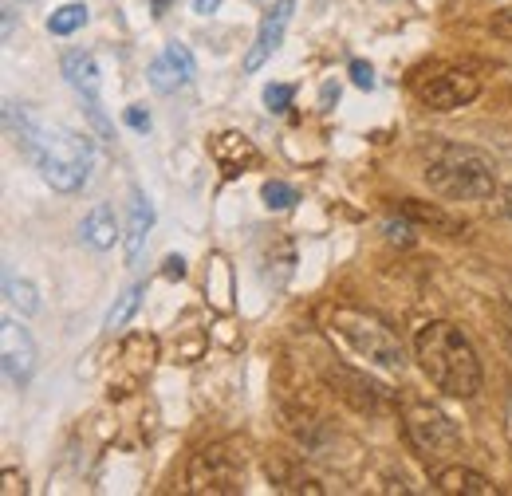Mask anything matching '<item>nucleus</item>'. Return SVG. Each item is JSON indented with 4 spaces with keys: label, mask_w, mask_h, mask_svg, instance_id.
<instances>
[{
    "label": "nucleus",
    "mask_w": 512,
    "mask_h": 496,
    "mask_svg": "<svg viewBox=\"0 0 512 496\" xmlns=\"http://www.w3.org/2000/svg\"><path fill=\"white\" fill-rule=\"evenodd\" d=\"M190 8L197 16H209V12H217L221 8V0H190Z\"/></svg>",
    "instance_id": "c756f323"
},
{
    "label": "nucleus",
    "mask_w": 512,
    "mask_h": 496,
    "mask_svg": "<svg viewBox=\"0 0 512 496\" xmlns=\"http://www.w3.org/2000/svg\"><path fill=\"white\" fill-rule=\"evenodd\" d=\"M150 229H154V205L142 189H130V221H127V264H138L146 241H150Z\"/></svg>",
    "instance_id": "9b49d317"
},
{
    "label": "nucleus",
    "mask_w": 512,
    "mask_h": 496,
    "mask_svg": "<svg viewBox=\"0 0 512 496\" xmlns=\"http://www.w3.org/2000/svg\"><path fill=\"white\" fill-rule=\"evenodd\" d=\"M87 24V8L83 4H64V8H56L52 16H48V32L52 36H71L75 28H83Z\"/></svg>",
    "instance_id": "a211bd4d"
},
{
    "label": "nucleus",
    "mask_w": 512,
    "mask_h": 496,
    "mask_svg": "<svg viewBox=\"0 0 512 496\" xmlns=\"http://www.w3.org/2000/svg\"><path fill=\"white\" fill-rule=\"evenodd\" d=\"M4 126L12 142L24 150V158L40 170V178L60 193H75L91 178V150L83 138H75L64 126L40 119L36 111L20 103H4Z\"/></svg>",
    "instance_id": "f257e3e1"
},
{
    "label": "nucleus",
    "mask_w": 512,
    "mask_h": 496,
    "mask_svg": "<svg viewBox=\"0 0 512 496\" xmlns=\"http://www.w3.org/2000/svg\"><path fill=\"white\" fill-rule=\"evenodd\" d=\"M4 300H8L12 308L20 311V315H32V311H40L36 284H28V280H16V276H4Z\"/></svg>",
    "instance_id": "f3484780"
},
{
    "label": "nucleus",
    "mask_w": 512,
    "mask_h": 496,
    "mask_svg": "<svg viewBox=\"0 0 512 496\" xmlns=\"http://www.w3.org/2000/svg\"><path fill=\"white\" fill-rule=\"evenodd\" d=\"M142 292H146L142 284H130L127 292L119 296V304H115V308H111V315H107V327H111V331L127 327L130 315H134V311H138V304H142Z\"/></svg>",
    "instance_id": "412c9836"
},
{
    "label": "nucleus",
    "mask_w": 512,
    "mask_h": 496,
    "mask_svg": "<svg viewBox=\"0 0 512 496\" xmlns=\"http://www.w3.org/2000/svg\"><path fill=\"white\" fill-rule=\"evenodd\" d=\"M12 493H24V481L16 485V473H12V469H4V496H12Z\"/></svg>",
    "instance_id": "7c9ffc66"
},
{
    "label": "nucleus",
    "mask_w": 512,
    "mask_h": 496,
    "mask_svg": "<svg viewBox=\"0 0 512 496\" xmlns=\"http://www.w3.org/2000/svg\"><path fill=\"white\" fill-rule=\"evenodd\" d=\"M0 367H4V378L16 390H24L36 374V343L12 315L0 319Z\"/></svg>",
    "instance_id": "0eeeda50"
},
{
    "label": "nucleus",
    "mask_w": 512,
    "mask_h": 496,
    "mask_svg": "<svg viewBox=\"0 0 512 496\" xmlns=\"http://www.w3.org/2000/svg\"><path fill=\"white\" fill-rule=\"evenodd\" d=\"M434 485L449 496H497V485L485 477V473H477V469H461V465H449V469H438L434 473Z\"/></svg>",
    "instance_id": "f8f14e48"
},
{
    "label": "nucleus",
    "mask_w": 512,
    "mask_h": 496,
    "mask_svg": "<svg viewBox=\"0 0 512 496\" xmlns=\"http://www.w3.org/2000/svg\"><path fill=\"white\" fill-rule=\"evenodd\" d=\"M127 126L130 130H142V134H146V130H150V115H146L142 107H127Z\"/></svg>",
    "instance_id": "cd10ccee"
},
{
    "label": "nucleus",
    "mask_w": 512,
    "mask_h": 496,
    "mask_svg": "<svg viewBox=\"0 0 512 496\" xmlns=\"http://www.w3.org/2000/svg\"><path fill=\"white\" fill-rule=\"evenodd\" d=\"M154 4H158V8H166V0H154Z\"/></svg>",
    "instance_id": "473e14b6"
},
{
    "label": "nucleus",
    "mask_w": 512,
    "mask_h": 496,
    "mask_svg": "<svg viewBox=\"0 0 512 496\" xmlns=\"http://www.w3.org/2000/svg\"><path fill=\"white\" fill-rule=\"evenodd\" d=\"M150 87L162 91V95H174L178 87H186V79H182V71H178L174 63L162 56V60L150 63Z\"/></svg>",
    "instance_id": "6ab92c4d"
},
{
    "label": "nucleus",
    "mask_w": 512,
    "mask_h": 496,
    "mask_svg": "<svg viewBox=\"0 0 512 496\" xmlns=\"http://www.w3.org/2000/svg\"><path fill=\"white\" fill-rule=\"evenodd\" d=\"M162 276H166V280H182V276H186V260H182V256H166Z\"/></svg>",
    "instance_id": "bb28decb"
},
{
    "label": "nucleus",
    "mask_w": 512,
    "mask_h": 496,
    "mask_svg": "<svg viewBox=\"0 0 512 496\" xmlns=\"http://www.w3.org/2000/svg\"><path fill=\"white\" fill-rule=\"evenodd\" d=\"M422 174L430 189H438L442 197H453V201H489L497 193L493 162L473 146L430 142L422 150Z\"/></svg>",
    "instance_id": "7ed1b4c3"
},
{
    "label": "nucleus",
    "mask_w": 512,
    "mask_h": 496,
    "mask_svg": "<svg viewBox=\"0 0 512 496\" xmlns=\"http://www.w3.org/2000/svg\"><path fill=\"white\" fill-rule=\"evenodd\" d=\"M414 359L422 374L449 398H473L485 382L481 374V359L473 351V343L453 327V323H426L414 339Z\"/></svg>",
    "instance_id": "f03ea898"
},
{
    "label": "nucleus",
    "mask_w": 512,
    "mask_h": 496,
    "mask_svg": "<svg viewBox=\"0 0 512 496\" xmlns=\"http://www.w3.org/2000/svg\"><path fill=\"white\" fill-rule=\"evenodd\" d=\"M327 378H331V382H347L351 390H339V394L351 398L359 410H383L386 406V390L379 382H367L363 374L347 371V367H335V371H327Z\"/></svg>",
    "instance_id": "2eb2a0df"
},
{
    "label": "nucleus",
    "mask_w": 512,
    "mask_h": 496,
    "mask_svg": "<svg viewBox=\"0 0 512 496\" xmlns=\"http://www.w3.org/2000/svg\"><path fill=\"white\" fill-rule=\"evenodd\" d=\"M327 331L339 335L359 359H367L371 367H383V371H402L406 367V355H402V339L386 327L379 315L363 308H331L327 315Z\"/></svg>",
    "instance_id": "20e7f679"
},
{
    "label": "nucleus",
    "mask_w": 512,
    "mask_h": 496,
    "mask_svg": "<svg viewBox=\"0 0 512 496\" xmlns=\"http://www.w3.org/2000/svg\"><path fill=\"white\" fill-rule=\"evenodd\" d=\"M264 473H268V481L280 489V493H323V485H316L308 473H300V465L296 461H288V457H268L264 461Z\"/></svg>",
    "instance_id": "4468645a"
},
{
    "label": "nucleus",
    "mask_w": 512,
    "mask_h": 496,
    "mask_svg": "<svg viewBox=\"0 0 512 496\" xmlns=\"http://www.w3.org/2000/svg\"><path fill=\"white\" fill-rule=\"evenodd\" d=\"M292 99H296V91H292L288 83H268V87H264V107H268L272 115H284V111L292 107Z\"/></svg>",
    "instance_id": "5701e85b"
},
{
    "label": "nucleus",
    "mask_w": 512,
    "mask_h": 496,
    "mask_svg": "<svg viewBox=\"0 0 512 496\" xmlns=\"http://www.w3.org/2000/svg\"><path fill=\"white\" fill-rule=\"evenodd\" d=\"M493 32H497V36H509L512 40V12H501V16L493 20Z\"/></svg>",
    "instance_id": "c85d7f7f"
},
{
    "label": "nucleus",
    "mask_w": 512,
    "mask_h": 496,
    "mask_svg": "<svg viewBox=\"0 0 512 496\" xmlns=\"http://www.w3.org/2000/svg\"><path fill=\"white\" fill-rule=\"evenodd\" d=\"M292 12H296V0H280V4H272V12H264L253 48L245 52V71H260L268 63V56L280 48V40H284V32L292 24Z\"/></svg>",
    "instance_id": "1a4fd4ad"
},
{
    "label": "nucleus",
    "mask_w": 512,
    "mask_h": 496,
    "mask_svg": "<svg viewBox=\"0 0 512 496\" xmlns=\"http://www.w3.org/2000/svg\"><path fill=\"white\" fill-rule=\"evenodd\" d=\"M186 485L197 496H233L245 485V453H233L229 441L197 449L186 473Z\"/></svg>",
    "instance_id": "39448f33"
},
{
    "label": "nucleus",
    "mask_w": 512,
    "mask_h": 496,
    "mask_svg": "<svg viewBox=\"0 0 512 496\" xmlns=\"http://www.w3.org/2000/svg\"><path fill=\"white\" fill-rule=\"evenodd\" d=\"M505 335H509V347H512V315L505 319Z\"/></svg>",
    "instance_id": "2f4dec72"
},
{
    "label": "nucleus",
    "mask_w": 512,
    "mask_h": 496,
    "mask_svg": "<svg viewBox=\"0 0 512 496\" xmlns=\"http://www.w3.org/2000/svg\"><path fill=\"white\" fill-rule=\"evenodd\" d=\"M166 60L182 71L186 83H193V56L186 52V44H170V48H166Z\"/></svg>",
    "instance_id": "b1692460"
},
{
    "label": "nucleus",
    "mask_w": 512,
    "mask_h": 496,
    "mask_svg": "<svg viewBox=\"0 0 512 496\" xmlns=\"http://www.w3.org/2000/svg\"><path fill=\"white\" fill-rule=\"evenodd\" d=\"M83 107H87V119H91V126L99 130V138H103V142H111V123H107V115H103L99 99H83Z\"/></svg>",
    "instance_id": "393cba45"
},
{
    "label": "nucleus",
    "mask_w": 512,
    "mask_h": 496,
    "mask_svg": "<svg viewBox=\"0 0 512 496\" xmlns=\"http://www.w3.org/2000/svg\"><path fill=\"white\" fill-rule=\"evenodd\" d=\"M260 197H264V205H268V209H276V213H284V209H292V205L300 201V197H296V189L288 186V182H264Z\"/></svg>",
    "instance_id": "4be33fe9"
},
{
    "label": "nucleus",
    "mask_w": 512,
    "mask_h": 496,
    "mask_svg": "<svg viewBox=\"0 0 512 496\" xmlns=\"http://www.w3.org/2000/svg\"><path fill=\"white\" fill-rule=\"evenodd\" d=\"M83 241L95 248V252H107V248H115L119 241V221H115V209L107 205V201H99L87 217H83Z\"/></svg>",
    "instance_id": "ddd939ff"
},
{
    "label": "nucleus",
    "mask_w": 512,
    "mask_h": 496,
    "mask_svg": "<svg viewBox=\"0 0 512 496\" xmlns=\"http://www.w3.org/2000/svg\"><path fill=\"white\" fill-rule=\"evenodd\" d=\"M406 434H410V441H414L426 457H442V453L461 445L457 426L449 422L438 406H430V402H410V406H406Z\"/></svg>",
    "instance_id": "423d86ee"
},
{
    "label": "nucleus",
    "mask_w": 512,
    "mask_h": 496,
    "mask_svg": "<svg viewBox=\"0 0 512 496\" xmlns=\"http://www.w3.org/2000/svg\"><path fill=\"white\" fill-rule=\"evenodd\" d=\"M418 95H422V103H426L430 111H457V107H465V103H473V99L481 95V79H477L473 71L453 67V71L434 75L430 83H422Z\"/></svg>",
    "instance_id": "6e6552de"
},
{
    "label": "nucleus",
    "mask_w": 512,
    "mask_h": 496,
    "mask_svg": "<svg viewBox=\"0 0 512 496\" xmlns=\"http://www.w3.org/2000/svg\"><path fill=\"white\" fill-rule=\"evenodd\" d=\"M402 213H406V217H414V221H422V225H434V229L457 233L453 217H446V213H442L438 205H422V201H402Z\"/></svg>",
    "instance_id": "aec40b11"
},
{
    "label": "nucleus",
    "mask_w": 512,
    "mask_h": 496,
    "mask_svg": "<svg viewBox=\"0 0 512 496\" xmlns=\"http://www.w3.org/2000/svg\"><path fill=\"white\" fill-rule=\"evenodd\" d=\"M209 154H213V162L221 166L225 178H241L245 170H253L256 162H260V150L253 146V138H245V134H237V130L217 134V138L209 142Z\"/></svg>",
    "instance_id": "9d476101"
},
{
    "label": "nucleus",
    "mask_w": 512,
    "mask_h": 496,
    "mask_svg": "<svg viewBox=\"0 0 512 496\" xmlns=\"http://www.w3.org/2000/svg\"><path fill=\"white\" fill-rule=\"evenodd\" d=\"M351 83L363 87V91H371V87H375V71H371V63H363V60L351 63Z\"/></svg>",
    "instance_id": "a878e982"
},
{
    "label": "nucleus",
    "mask_w": 512,
    "mask_h": 496,
    "mask_svg": "<svg viewBox=\"0 0 512 496\" xmlns=\"http://www.w3.org/2000/svg\"><path fill=\"white\" fill-rule=\"evenodd\" d=\"M64 79L79 91V99H99V63L87 52H67Z\"/></svg>",
    "instance_id": "dca6fc26"
}]
</instances>
